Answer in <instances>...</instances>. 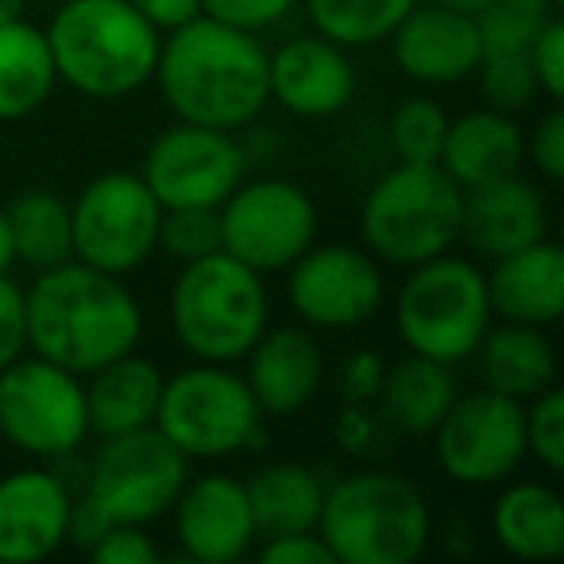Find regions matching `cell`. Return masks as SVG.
<instances>
[{
  "mask_svg": "<svg viewBox=\"0 0 564 564\" xmlns=\"http://www.w3.org/2000/svg\"><path fill=\"white\" fill-rule=\"evenodd\" d=\"M155 430L186 460H220L259 445L263 410L232 364L194 360V368L163 379Z\"/></svg>",
  "mask_w": 564,
  "mask_h": 564,
  "instance_id": "8",
  "label": "cell"
},
{
  "mask_svg": "<svg viewBox=\"0 0 564 564\" xmlns=\"http://www.w3.org/2000/svg\"><path fill=\"white\" fill-rule=\"evenodd\" d=\"M456 399L453 364L430 360V356L406 352L402 360L387 364L383 387H379V422L402 437H430L433 425L445 417Z\"/></svg>",
  "mask_w": 564,
  "mask_h": 564,
  "instance_id": "26",
  "label": "cell"
},
{
  "mask_svg": "<svg viewBox=\"0 0 564 564\" xmlns=\"http://www.w3.org/2000/svg\"><path fill=\"white\" fill-rule=\"evenodd\" d=\"M441 166L460 189L484 186V182L518 174L525 163V132L518 128L514 112L502 109H471L448 120Z\"/></svg>",
  "mask_w": 564,
  "mask_h": 564,
  "instance_id": "23",
  "label": "cell"
},
{
  "mask_svg": "<svg viewBox=\"0 0 564 564\" xmlns=\"http://www.w3.org/2000/svg\"><path fill=\"white\" fill-rule=\"evenodd\" d=\"M159 220H163V205L155 202L140 174H97L70 205L74 259L124 279L159 251Z\"/></svg>",
  "mask_w": 564,
  "mask_h": 564,
  "instance_id": "11",
  "label": "cell"
},
{
  "mask_svg": "<svg viewBox=\"0 0 564 564\" xmlns=\"http://www.w3.org/2000/svg\"><path fill=\"white\" fill-rule=\"evenodd\" d=\"M267 97L302 120L337 117L356 97V66L325 35H294L267 51Z\"/></svg>",
  "mask_w": 564,
  "mask_h": 564,
  "instance_id": "17",
  "label": "cell"
},
{
  "mask_svg": "<svg viewBox=\"0 0 564 564\" xmlns=\"http://www.w3.org/2000/svg\"><path fill=\"white\" fill-rule=\"evenodd\" d=\"M553 17V0H491L484 12H476L484 55H525L533 35Z\"/></svg>",
  "mask_w": 564,
  "mask_h": 564,
  "instance_id": "32",
  "label": "cell"
},
{
  "mask_svg": "<svg viewBox=\"0 0 564 564\" xmlns=\"http://www.w3.org/2000/svg\"><path fill=\"white\" fill-rule=\"evenodd\" d=\"M433 4H445V9H456V12H468V17H476V12H484L491 0H433Z\"/></svg>",
  "mask_w": 564,
  "mask_h": 564,
  "instance_id": "48",
  "label": "cell"
},
{
  "mask_svg": "<svg viewBox=\"0 0 564 564\" xmlns=\"http://www.w3.org/2000/svg\"><path fill=\"white\" fill-rule=\"evenodd\" d=\"M97 564H155L159 545L151 541L148 525H128L117 522L97 538V545L89 549Z\"/></svg>",
  "mask_w": 564,
  "mask_h": 564,
  "instance_id": "39",
  "label": "cell"
},
{
  "mask_svg": "<svg viewBox=\"0 0 564 564\" xmlns=\"http://www.w3.org/2000/svg\"><path fill=\"white\" fill-rule=\"evenodd\" d=\"M159 248L178 263L220 251V213L217 209H163Z\"/></svg>",
  "mask_w": 564,
  "mask_h": 564,
  "instance_id": "35",
  "label": "cell"
},
{
  "mask_svg": "<svg viewBox=\"0 0 564 564\" xmlns=\"http://www.w3.org/2000/svg\"><path fill=\"white\" fill-rule=\"evenodd\" d=\"M163 379V368L155 360H148V356H140L135 348L101 364L86 383L89 433H97L105 441L155 425Z\"/></svg>",
  "mask_w": 564,
  "mask_h": 564,
  "instance_id": "24",
  "label": "cell"
},
{
  "mask_svg": "<svg viewBox=\"0 0 564 564\" xmlns=\"http://www.w3.org/2000/svg\"><path fill=\"white\" fill-rule=\"evenodd\" d=\"M525 456H533L549 476L564 471V394L556 383L525 402Z\"/></svg>",
  "mask_w": 564,
  "mask_h": 564,
  "instance_id": "34",
  "label": "cell"
},
{
  "mask_svg": "<svg viewBox=\"0 0 564 564\" xmlns=\"http://www.w3.org/2000/svg\"><path fill=\"white\" fill-rule=\"evenodd\" d=\"M491 317L484 267L453 251L406 267V282L394 294V333L406 352L441 364L476 356Z\"/></svg>",
  "mask_w": 564,
  "mask_h": 564,
  "instance_id": "7",
  "label": "cell"
},
{
  "mask_svg": "<svg viewBox=\"0 0 564 564\" xmlns=\"http://www.w3.org/2000/svg\"><path fill=\"white\" fill-rule=\"evenodd\" d=\"M220 251L259 274L286 271L317 240V205L299 182H240L220 202Z\"/></svg>",
  "mask_w": 564,
  "mask_h": 564,
  "instance_id": "13",
  "label": "cell"
},
{
  "mask_svg": "<svg viewBox=\"0 0 564 564\" xmlns=\"http://www.w3.org/2000/svg\"><path fill=\"white\" fill-rule=\"evenodd\" d=\"M476 74H479V89H484L491 109L522 112V109H530V101L541 94L525 55H484Z\"/></svg>",
  "mask_w": 564,
  "mask_h": 564,
  "instance_id": "36",
  "label": "cell"
},
{
  "mask_svg": "<svg viewBox=\"0 0 564 564\" xmlns=\"http://www.w3.org/2000/svg\"><path fill=\"white\" fill-rule=\"evenodd\" d=\"M271 325L263 274L228 251L182 263L171 286V329L202 364H240Z\"/></svg>",
  "mask_w": 564,
  "mask_h": 564,
  "instance_id": "5",
  "label": "cell"
},
{
  "mask_svg": "<svg viewBox=\"0 0 564 564\" xmlns=\"http://www.w3.org/2000/svg\"><path fill=\"white\" fill-rule=\"evenodd\" d=\"M243 383L251 387L263 417H294L317 399L325 383V356L310 329L267 325L243 356Z\"/></svg>",
  "mask_w": 564,
  "mask_h": 564,
  "instance_id": "21",
  "label": "cell"
},
{
  "mask_svg": "<svg viewBox=\"0 0 564 564\" xmlns=\"http://www.w3.org/2000/svg\"><path fill=\"white\" fill-rule=\"evenodd\" d=\"M51 4H63V0H51Z\"/></svg>",
  "mask_w": 564,
  "mask_h": 564,
  "instance_id": "50",
  "label": "cell"
},
{
  "mask_svg": "<svg viewBox=\"0 0 564 564\" xmlns=\"http://www.w3.org/2000/svg\"><path fill=\"white\" fill-rule=\"evenodd\" d=\"M525 159L533 163V171L545 182H561L564 178V112L553 109L533 124V135L525 140Z\"/></svg>",
  "mask_w": 564,
  "mask_h": 564,
  "instance_id": "40",
  "label": "cell"
},
{
  "mask_svg": "<svg viewBox=\"0 0 564 564\" xmlns=\"http://www.w3.org/2000/svg\"><path fill=\"white\" fill-rule=\"evenodd\" d=\"M28 0H0V24H12V20H24Z\"/></svg>",
  "mask_w": 564,
  "mask_h": 564,
  "instance_id": "47",
  "label": "cell"
},
{
  "mask_svg": "<svg viewBox=\"0 0 564 564\" xmlns=\"http://www.w3.org/2000/svg\"><path fill=\"white\" fill-rule=\"evenodd\" d=\"M549 228H553V213L545 194L522 174L464 189L460 240L479 259H499L533 240H545Z\"/></svg>",
  "mask_w": 564,
  "mask_h": 564,
  "instance_id": "20",
  "label": "cell"
},
{
  "mask_svg": "<svg viewBox=\"0 0 564 564\" xmlns=\"http://www.w3.org/2000/svg\"><path fill=\"white\" fill-rule=\"evenodd\" d=\"M464 189L441 163H399L360 205V240L379 263L417 267L460 240Z\"/></svg>",
  "mask_w": 564,
  "mask_h": 564,
  "instance_id": "6",
  "label": "cell"
},
{
  "mask_svg": "<svg viewBox=\"0 0 564 564\" xmlns=\"http://www.w3.org/2000/svg\"><path fill=\"white\" fill-rule=\"evenodd\" d=\"M74 491L58 471L20 468L0 479V561L28 564L58 553L70 530Z\"/></svg>",
  "mask_w": 564,
  "mask_h": 564,
  "instance_id": "19",
  "label": "cell"
},
{
  "mask_svg": "<svg viewBox=\"0 0 564 564\" xmlns=\"http://www.w3.org/2000/svg\"><path fill=\"white\" fill-rule=\"evenodd\" d=\"M487 279V299H491V314L502 322L518 325H549L561 322L564 314V248L545 236L533 240L518 251L491 259Z\"/></svg>",
  "mask_w": 564,
  "mask_h": 564,
  "instance_id": "22",
  "label": "cell"
},
{
  "mask_svg": "<svg viewBox=\"0 0 564 564\" xmlns=\"http://www.w3.org/2000/svg\"><path fill=\"white\" fill-rule=\"evenodd\" d=\"M186 479L189 460L155 425H148V430L105 437L78 491L89 495L109 522L151 525L171 514Z\"/></svg>",
  "mask_w": 564,
  "mask_h": 564,
  "instance_id": "10",
  "label": "cell"
},
{
  "mask_svg": "<svg viewBox=\"0 0 564 564\" xmlns=\"http://www.w3.org/2000/svg\"><path fill=\"white\" fill-rule=\"evenodd\" d=\"M0 437L40 460L78 453L89 437L82 376L35 352L12 360L0 371Z\"/></svg>",
  "mask_w": 564,
  "mask_h": 564,
  "instance_id": "9",
  "label": "cell"
},
{
  "mask_svg": "<svg viewBox=\"0 0 564 564\" xmlns=\"http://www.w3.org/2000/svg\"><path fill=\"white\" fill-rule=\"evenodd\" d=\"M251 502L256 538H282V533L317 530L325 502V484L310 464L274 460L263 464L251 479H243Z\"/></svg>",
  "mask_w": 564,
  "mask_h": 564,
  "instance_id": "27",
  "label": "cell"
},
{
  "mask_svg": "<svg viewBox=\"0 0 564 564\" xmlns=\"http://www.w3.org/2000/svg\"><path fill=\"white\" fill-rule=\"evenodd\" d=\"M286 299L306 329H360L379 314L387 299L383 263L356 243L314 240L286 267Z\"/></svg>",
  "mask_w": 564,
  "mask_h": 564,
  "instance_id": "15",
  "label": "cell"
},
{
  "mask_svg": "<svg viewBox=\"0 0 564 564\" xmlns=\"http://www.w3.org/2000/svg\"><path fill=\"white\" fill-rule=\"evenodd\" d=\"M448 117L430 97H406L391 112V148L399 163H437L445 148Z\"/></svg>",
  "mask_w": 564,
  "mask_h": 564,
  "instance_id": "33",
  "label": "cell"
},
{
  "mask_svg": "<svg viewBox=\"0 0 564 564\" xmlns=\"http://www.w3.org/2000/svg\"><path fill=\"white\" fill-rule=\"evenodd\" d=\"M553 4H556V9H564V0H553Z\"/></svg>",
  "mask_w": 564,
  "mask_h": 564,
  "instance_id": "49",
  "label": "cell"
},
{
  "mask_svg": "<svg viewBox=\"0 0 564 564\" xmlns=\"http://www.w3.org/2000/svg\"><path fill=\"white\" fill-rule=\"evenodd\" d=\"M414 4L417 0H306V17L317 35L356 51L383 43Z\"/></svg>",
  "mask_w": 564,
  "mask_h": 564,
  "instance_id": "31",
  "label": "cell"
},
{
  "mask_svg": "<svg viewBox=\"0 0 564 564\" xmlns=\"http://www.w3.org/2000/svg\"><path fill=\"white\" fill-rule=\"evenodd\" d=\"M243 171L248 151L232 132L178 120L148 143L140 178L163 209H220Z\"/></svg>",
  "mask_w": 564,
  "mask_h": 564,
  "instance_id": "14",
  "label": "cell"
},
{
  "mask_svg": "<svg viewBox=\"0 0 564 564\" xmlns=\"http://www.w3.org/2000/svg\"><path fill=\"white\" fill-rule=\"evenodd\" d=\"M433 460L460 487L507 484L525 460V402L479 387L456 394L430 433Z\"/></svg>",
  "mask_w": 564,
  "mask_h": 564,
  "instance_id": "12",
  "label": "cell"
},
{
  "mask_svg": "<svg viewBox=\"0 0 564 564\" xmlns=\"http://www.w3.org/2000/svg\"><path fill=\"white\" fill-rule=\"evenodd\" d=\"M391 58L410 82L422 86H456L471 78L484 58L476 17L417 0L391 35Z\"/></svg>",
  "mask_w": 564,
  "mask_h": 564,
  "instance_id": "18",
  "label": "cell"
},
{
  "mask_svg": "<svg viewBox=\"0 0 564 564\" xmlns=\"http://www.w3.org/2000/svg\"><path fill=\"white\" fill-rule=\"evenodd\" d=\"M491 538L514 561H556L564 553V502L556 487L522 479L495 495Z\"/></svg>",
  "mask_w": 564,
  "mask_h": 564,
  "instance_id": "25",
  "label": "cell"
},
{
  "mask_svg": "<svg viewBox=\"0 0 564 564\" xmlns=\"http://www.w3.org/2000/svg\"><path fill=\"white\" fill-rule=\"evenodd\" d=\"M166 109L178 120L240 132L267 109V47L259 35L213 17L163 35L155 78Z\"/></svg>",
  "mask_w": 564,
  "mask_h": 564,
  "instance_id": "2",
  "label": "cell"
},
{
  "mask_svg": "<svg viewBox=\"0 0 564 564\" xmlns=\"http://www.w3.org/2000/svg\"><path fill=\"white\" fill-rule=\"evenodd\" d=\"M259 561L263 564H337V556L325 545L322 533L306 530V533H282V538H263Z\"/></svg>",
  "mask_w": 564,
  "mask_h": 564,
  "instance_id": "43",
  "label": "cell"
},
{
  "mask_svg": "<svg viewBox=\"0 0 564 564\" xmlns=\"http://www.w3.org/2000/svg\"><path fill=\"white\" fill-rule=\"evenodd\" d=\"M28 352V317H24V286L0 274V371Z\"/></svg>",
  "mask_w": 564,
  "mask_h": 564,
  "instance_id": "41",
  "label": "cell"
},
{
  "mask_svg": "<svg viewBox=\"0 0 564 564\" xmlns=\"http://www.w3.org/2000/svg\"><path fill=\"white\" fill-rule=\"evenodd\" d=\"M58 86L47 32L28 20L0 24V120H24L51 101Z\"/></svg>",
  "mask_w": 564,
  "mask_h": 564,
  "instance_id": "29",
  "label": "cell"
},
{
  "mask_svg": "<svg viewBox=\"0 0 564 564\" xmlns=\"http://www.w3.org/2000/svg\"><path fill=\"white\" fill-rule=\"evenodd\" d=\"M174 538L182 556L197 564H232L251 553L256 545V522L243 479L225 471H205L186 479L171 507Z\"/></svg>",
  "mask_w": 564,
  "mask_h": 564,
  "instance_id": "16",
  "label": "cell"
},
{
  "mask_svg": "<svg viewBox=\"0 0 564 564\" xmlns=\"http://www.w3.org/2000/svg\"><path fill=\"white\" fill-rule=\"evenodd\" d=\"M484 387L510 394L518 402H530L545 387L556 383V352L553 340L538 325L502 322L499 329H487L476 348Z\"/></svg>",
  "mask_w": 564,
  "mask_h": 564,
  "instance_id": "28",
  "label": "cell"
},
{
  "mask_svg": "<svg viewBox=\"0 0 564 564\" xmlns=\"http://www.w3.org/2000/svg\"><path fill=\"white\" fill-rule=\"evenodd\" d=\"M387 425L379 422V414L371 406H356V402H345L337 414V422H333V437H337V445L345 448V453H356V456H368L371 448L379 445V433H383Z\"/></svg>",
  "mask_w": 564,
  "mask_h": 564,
  "instance_id": "44",
  "label": "cell"
},
{
  "mask_svg": "<svg viewBox=\"0 0 564 564\" xmlns=\"http://www.w3.org/2000/svg\"><path fill=\"white\" fill-rule=\"evenodd\" d=\"M294 4L299 0H202V17H213L228 28L259 35L291 17Z\"/></svg>",
  "mask_w": 564,
  "mask_h": 564,
  "instance_id": "37",
  "label": "cell"
},
{
  "mask_svg": "<svg viewBox=\"0 0 564 564\" xmlns=\"http://www.w3.org/2000/svg\"><path fill=\"white\" fill-rule=\"evenodd\" d=\"M17 263L12 256V236H9V217H4V205H0V274H9V267Z\"/></svg>",
  "mask_w": 564,
  "mask_h": 564,
  "instance_id": "46",
  "label": "cell"
},
{
  "mask_svg": "<svg viewBox=\"0 0 564 564\" xmlns=\"http://www.w3.org/2000/svg\"><path fill=\"white\" fill-rule=\"evenodd\" d=\"M317 533L337 564H414L430 549L433 510L399 471H352L325 487Z\"/></svg>",
  "mask_w": 564,
  "mask_h": 564,
  "instance_id": "4",
  "label": "cell"
},
{
  "mask_svg": "<svg viewBox=\"0 0 564 564\" xmlns=\"http://www.w3.org/2000/svg\"><path fill=\"white\" fill-rule=\"evenodd\" d=\"M28 352L94 376L101 364L132 352L143 337V310L117 274L89 263H58L40 271L24 291Z\"/></svg>",
  "mask_w": 564,
  "mask_h": 564,
  "instance_id": "1",
  "label": "cell"
},
{
  "mask_svg": "<svg viewBox=\"0 0 564 564\" xmlns=\"http://www.w3.org/2000/svg\"><path fill=\"white\" fill-rule=\"evenodd\" d=\"M530 70L538 78V89L549 97V101H561L564 97V20L553 17L538 35H533L530 51Z\"/></svg>",
  "mask_w": 564,
  "mask_h": 564,
  "instance_id": "38",
  "label": "cell"
},
{
  "mask_svg": "<svg viewBox=\"0 0 564 564\" xmlns=\"http://www.w3.org/2000/svg\"><path fill=\"white\" fill-rule=\"evenodd\" d=\"M383 376H387V364L379 352H371V348H360V352H352L345 364H340V402H356V406H371L379 394V387H383Z\"/></svg>",
  "mask_w": 564,
  "mask_h": 564,
  "instance_id": "42",
  "label": "cell"
},
{
  "mask_svg": "<svg viewBox=\"0 0 564 564\" xmlns=\"http://www.w3.org/2000/svg\"><path fill=\"white\" fill-rule=\"evenodd\" d=\"M159 35L174 32V28L189 24L194 17H202V0H128Z\"/></svg>",
  "mask_w": 564,
  "mask_h": 564,
  "instance_id": "45",
  "label": "cell"
},
{
  "mask_svg": "<svg viewBox=\"0 0 564 564\" xmlns=\"http://www.w3.org/2000/svg\"><path fill=\"white\" fill-rule=\"evenodd\" d=\"M43 32L58 82L82 97L117 101L155 78L163 35L128 0H63Z\"/></svg>",
  "mask_w": 564,
  "mask_h": 564,
  "instance_id": "3",
  "label": "cell"
},
{
  "mask_svg": "<svg viewBox=\"0 0 564 564\" xmlns=\"http://www.w3.org/2000/svg\"><path fill=\"white\" fill-rule=\"evenodd\" d=\"M4 217H9L17 263L32 267L40 274L74 259L70 202H63L58 194H51V189H20L4 205Z\"/></svg>",
  "mask_w": 564,
  "mask_h": 564,
  "instance_id": "30",
  "label": "cell"
}]
</instances>
